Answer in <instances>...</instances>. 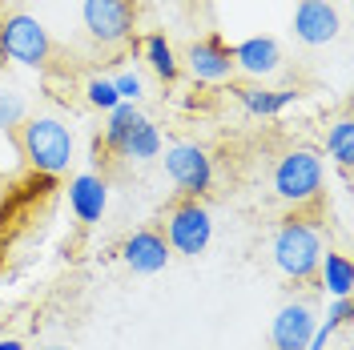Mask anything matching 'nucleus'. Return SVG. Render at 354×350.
Listing matches in <instances>:
<instances>
[{
	"mask_svg": "<svg viewBox=\"0 0 354 350\" xmlns=\"http://www.w3.org/2000/svg\"><path fill=\"white\" fill-rule=\"evenodd\" d=\"M318 326V310L306 298H290L270 318V347L274 350H306L310 334Z\"/></svg>",
	"mask_w": 354,
	"mask_h": 350,
	"instance_id": "1a4fd4ad",
	"label": "nucleus"
},
{
	"mask_svg": "<svg viewBox=\"0 0 354 350\" xmlns=\"http://www.w3.org/2000/svg\"><path fill=\"white\" fill-rule=\"evenodd\" d=\"M17 149L28 161V169L41 177H61L73 165L77 154V133L65 117L57 113H28L24 125L17 129Z\"/></svg>",
	"mask_w": 354,
	"mask_h": 350,
	"instance_id": "f257e3e1",
	"label": "nucleus"
},
{
	"mask_svg": "<svg viewBox=\"0 0 354 350\" xmlns=\"http://www.w3.org/2000/svg\"><path fill=\"white\" fill-rule=\"evenodd\" d=\"M0 57L24 68H44L53 57V37L32 12L0 17Z\"/></svg>",
	"mask_w": 354,
	"mask_h": 350,
	"instance_id": "39448f33",
	"label": "nucleus"
},
{
	"mask_svg": "<svg viewBox=\"0 0 354 350\" xmlns=\"http://www.w3.org/2000/svg\"><path fill=\"white\" fill-rule=\"evenodd\" d=\"M165 246L169 254H181V258H198L209 250L214 241V214L205 201H194V197H181L174 210L165 214Z\"/></svg>",
	"mask_w": 354,
	"mask_h": 350,
	"instance_id": "423d86ee",
	"label": "nucleus"
},
{
	"mask_svg": "<svg viewBox=\"0 0 354 350\" xmlns=\"http://www.w3.org/2000/svg\"><path fill=\"white\" fill-rule=\"evenodd\" d=\"M270 190L290 210L314 205L322 197V190H326V161H322V154L310 149V145L286 149L274 161V169H270Z\"/></svg>",
	"mask_w": 354,
	"mask_h": 350,
	"instance_id": "7ed1b4c3",
	"label": "nucleus"
},
{
	"mask_svg": "<svg viewBox=\"0 0 354 350\" xmlns=\"http://www.w3.org/2000/svg\"><path fill=\"white\" fill-rule=\"evenodd\" d=\"M44 350H73V347H44Z\"/></svg>",
	"mask_w": 354,
	"mask_h": 350,
	"instance_id": "b1692460",
	"label": "nucleus"
},
{
	"mask_svg": "<svg viewBox=\"0 0 354 350\" xmlns=\"http://www.w3.org/2000/svg\"><path fill=\"white\" fill-rule=\"evenodd\" d=\"M290 33L306 48H326L342 37V12L330 0H298L290 17Z\"/></svg>",
	"mask_w": 354,
	"mask_h": 350,
	"instance_id": "6e6552de",
	"label": "nucleus"
},
{
	"mask_svg": "<svg viewBox=\"0 0 354 350\" xmlns=\"http://www.w3.org/2000/svg\"><path fill=\"white\" fill-rule=\"evenodd\" d=\"M121 262L129 266L137 278H153L161 274L165 266L174 262V254H169V246L161 238V230H133L129 238L121 241Z\"/></svg>",
	"mask_w": 354,
	"mask_h": 350,
	"instance_id": "f8f14e48",
	"label": "nucleus"
},
{
	"mask_svg": "<svg viewBox=\"0 0 354 350\" xmlns=\"http://www.w3.org/2000/svg\"><path fill=\"white\" fill-rule=\"evenodd\" d=\"M161 149H165V137H161V129H157L149 117H141V121H137V129L129 133V141H125L121 157H129V161H137V165H145V161H157V157H161Z\"/></svg>",
	"mask_w": 354,
	"mask_h": 350,
	"instance_id": "a211bd4d",
	"label": "nucleus"
},
{
	"mask_svg": "<svg viewBox=\"0 0 354 350\" xmlns=\"http://www.w3.org/2000/svg\"><path fill=\"white\" fill-rule=\"evenodd\" d=\"M322 230L314 225L310 218L302 214H290V218L278 221L274 238H270V258H274V270L294 286H306L314 282L318 274V262H322Z\"/></svg>",
	"mask_w": 354,
	"mask_h": 350,
	"instance_id": "f03ea898",
	"label": "nucleus"
},
{
	"mask_svg": "<svg viewBox=\"0 0 354 350\" xmlns=\"http://www.w3.org/2000/svg\"><path fill=\"white\" fill-rule=\"evenodd\" d=\"M109 210V181L101 174H73L68 177V214L81 221V225H97Z\"/></svg>",
	"mask_w": 354,
	"mask_h": 350,
	"instance_id": "ddd939ff",
	"label": "nucleus"
},
{
	"mask_svg": "<svg viewBox=\"0 0 354 350\" xmlns=\"http://www.w3.org/2000/svg\"><path fill=\"white\" fill-rule=\"evenodd\" d=\"M161 161H165V177H169V185H174L181 197H201L214 190V181H218V169H214V154L198 145V141H174V145H165L161 149Z\"/></svg>",
	"mask_w": 354,
	"mask_h": 350,
	"instance_id": "20e7f679",
	"label": "nucleus"
},
{
	"mask_svg": "<svg viewBox=\"0 0 354 350\" xmlns=\"http://www.w3.org/2000/svg\"><path fill=\"white\" fill-rule=\"evenodd\" d=\"M230 57H234V73L250 77L254 85H262L270 77H278L286 57H282V44L274 37H245V41L230 44Z\"/></svg>",
	"mask_w": 354,
	"mask_h": 350,
	"instance_id": "9d476101",
	"label": "nucleus"
},
{
	"mask_svg": "<svg viewBox=\"0 0 354 350\" xmlns=\"http://www.w3.org/2000/svg\"><path fill=\"white\" fill-rule=\"evenodd\" d=\"M185 68L198 85H225L234 77V57L230 44L221 41L218 33H205L201 41H194L185 48Z\"/></svg>",
	"mask_w": 354,
	"mask_h": 350,
	"instance_id": "9b49d317",
	"label": "nucleus"
},
{
	"mask_svg": "<svg viewBox=\"0 0 354 350\" xmlns=\"http://www.w3.org/2000/svg\"><path fill=\"white\" fill-rule=\"evenodd\" d=\"M318 290L326 298H351L354 290V262L342 250H322V262H318Z\"/></svg>",
	"mask_w": 354,
	"mask_h": 350,
	"instance_id": "2eb2a0df",
	"label": "nucleus"
},
{
	"mask_svg": "<svg viewBox=\"0 0 354 350\" xmlns=\"http://www.w3.org/2000/svg\"><path fill=\"white\" fill-rule=\"evenodd\" d=\"M85 101L97 113H113L117 105H121V97H117L113 81H109V77H101V73H93V77L85 81Z\"/></svg>",
	"mask_w": 354,
	"mask_h": 350,
	"instance_id": "412c9836",
	"label": "nucleus"
},
{
	"mask_svg": "<svg viewBox=\"0 0 354 350\" xmlns=\"http://www.w3.org/2000/svg\"><path fill=\"white\" fill-rule=\"evenodd\" d=\"M141 57H145V65L153 73L157 81H165V85H174L177 77H181V57H177V48L161 33H149L145 41H141Z\"/></svg>",
	"mask_w": 354,
	"mask_h": 350,
	"instance_id": "dca6fc26",
	"label": "nucleus"
},
{
	"mask_svg": "<svg viewBox=\"0 0 354 350\" xmlns=\"http://www.w3.org/2000/svg\"><path fill=\"white\" fill-rule=\"evenodd\" d=\"M326 157H330L338 169H351L354 165V121L351 117H338L330 129H326Z\"/></svg>",
	"mask_w": 354,
	"mask_h": 350,
	"instance_id": "6ab92c4d",
	"label": "nucleus"
},
{
	"mask_svg": "<svg viewBox=\"0 0 354 350\" xmlns=\"http://www.w3.org/2000/svg\"><path fill=\"white\" fill-rule=\"evenodd\" d=\"M145 113L137 109V105H117L113 113H105V129H101V145H105V154H121L125 149V141H129V133L137 129V121H141Z\"/></svg>",
	"mask_w": 354,
	"mask_h": 350,
	"instance_id": "f3484780",
	"label": "nucleus"
},
{
	"mask_svg": "<svg viewBox=\"0 0 354 350\" xmlns=\"http://www.w3.org/2000/svg\"><path fill=\"white\" fill-rule=\"evenodd\" d=\"M0 350H24L21 338H0Z\"/></svg>",
	"mask_w": 354,
	"mask_h": 350,
	"instance_id": "5701e85b",
	"label": "nucleus"
},
{
	"mask_svg": "<svg viewBox=\"0 0 354 350\" xmlns=\"http://www.w3.org/2000/svg\"><path fill=\"white\" fill-rule=\"evenodd\" d=\"M234 97H238V105H242L250 117H282V113L298 101V93L294 89H266V85H238L234 89Z\"/></svg>",
	"mask_w": 354,
	"mask_h": 350,
	"instance_id": "4468645a",
	"label": "nucleus"
},
{
	"mask_svg": "<svg viewBox=\"0 0 354 350\" xmlns=\"http://www.w3.org/2000/svg\"><path fill=\"white\" fill-rule=\"evenodd\" d=\"M28 117V97L17 85H0V133H17Z\"/></svg>",
	"mask_w": 354,
	"mask_h": 350,
	"instance_id": "aec40b11",
	"label": "nucleus"
},
{
	"mask_svg": "<svg viewBox=\"0 0 354 350\" xmlns=\"http://www.w3.org/2000/svg\"><path fill=\"white\" fill-rule=\"evenodd\" d=\"M81 24L97 44L117 48L137 33V0H81Z\"/></svg>",
	"mask_w": 354,
	"mask_h": 350,
	"instance_id": "0eeeda50",
	"label": "nucleus"
},
{
	"mask_svg": "<svg viewBox=\"0 0 354 350\" xmlns=\"http://www.w3.org/2000/svg\"><path fill=\"white\" fill-rule=\"evenodd\" d=\"M109 81H113L117 97H121L125 105H141V97H145V77H141L137 68H121V73H113Z\"/></svg>",
	"mask_w": 354,
	"mask_h": 350,
	"instance_id": "4be33fe9",
	"label": "nucleus"
}]
</instances>
